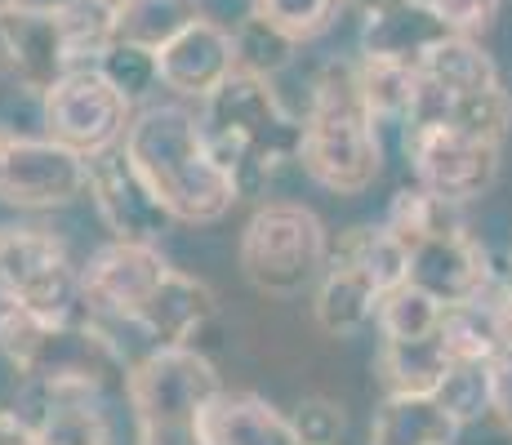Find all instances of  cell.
Wrapping results in <instances>:
<instances>
[{"label": "cell", "instance_id": "1", "mask_svg": "<svg viewBox=\"0 0 512 445\" xmlns=\"http://www.w3.org/2000/svg\"><path fill=\"white\" fill-rule=\"evenodd\" d=\"M201 130L241 201L268 192V183L285 165H299L303 116H294L281 103L272 76H254L236 67L228 81L205 98Z\"/></svg>", "mask_w": 512, "mask_h": 445}, {"label": "cell", "instance_id": "2", "mask_svg": "<svg viewBox=\"0 0 512 445\" xmlns=\"http://www.w3.org/2000/svg\"><path fill=\"white\" fill-rule=\"evenodd\" d=\"M125 152L165 201L174 223H219L241 196L205 143L201 116L179 103L143 107L125 130Z\"/></svg>", "mask_w": 512, "mask_h": 445}, {"label": "cell", "instance_id": "3", "mask_svg": "<svg viewBox=\"0 0 512 445\" xmlns=\"http://www.w3.org/2000/svg\"><path fill=\"white\" fill-rule=\"evenodd\" d=\"M299 165L312 183L334 196H361L366 187H374L383 170V138L366 94H361L357 63L334 58L312 81Z\"/></svg>", "mask_w": 512, "mask_h": 445}, {"label": "cell", "instance_id": "4", "mask_svg": "<svg viewBox=\"0 0 512 445\" xmlns=\"http://www.w3.org/2000/svg\"><path fill=\"white\" fill-rule=\"evenodd\" d=\"M0 356L23 379L41 383H85L103 392L107 383H125V352L98 325L90 308L76 316H41L18 303L0 308Z\"/></svg>", "mask_w": 512, "mask_h": 445}, {"label": "cell", "instance_id": "5", "mask_svg": "<svg viewBox=\"0 0 512 445\" xmlns=\"http://www.w3.org/2000/svg\"><path fill=\"white\" fill-rule=\"evenodd\" d=\"M223 392L214 361L196 343H156L125 374L139 445H205V410Z\"/></svg>", "mask_w": 512, "mask_h": 445}, {"label": "cell", "instance_id": "6", "mask_svg": "<svg viewBox=\"0 0 512 445\" xmlns=\"http://www.w3.org/2000/svg\"><path fill=\"white\" fill-rule=\"evenodd\" d=\"M330 263L326 223L294 201H263L241 232V272L268 299L312 290Z\"/></svg>", "mask_w": 512, "mask_h": 445}, {"label": "cell", "instance_id": "7", "mask_svg": "<svg viewBox=\"0 0 512 445\" xmlns=\"http://www.w3.org/2000/svg\"><path fill=\"white\" fill-rule=\"evenodd\" d=\"M0 299L41 316H76L81 272L45 227H0Z\"/></svg>", "mask_w": 512, "mask_h": 445}, {"label": "cell", "instance_id": "8", "mask_svg": "<svg viewBox=\"0 0 512 445\" xmlns=\"http://www.w3.org/2000/svg\"><path fill=\"white\" fill-rule=\"evenodd\" d=\"M41 103H45V134L54 143L81 152L85 161L125 143V130L134 121L130 116L134 103L98 67H72L49 94H41Z\"/></svg>", "mask_w": 512, "mask_h": 445}, {"label": "cell", "instance_id": "9", "mask_svg": "<svg viewBox=\"0 0 512 445\" xmlns=\"http://www.w3.org/2000/svg\"><path fill=\"white\" fill-rule=\"evenodd\" d=\"M90 192V161L54 138L0 130V205L9 210H63Z\"/></svg>", "mask_w": 512, "mask_h": 445}, {"label": "cell", "instance_id": "10", "mask_svg": "<svg viewBox=\"0 0 512 445\" xmlns=\"http://www.w3.org/2000/svg\"><path fill=\"white\" fill-rule=\"evenodd\" d=\"M401 147H406V161L419 183L428 192L446 196V201L468 205L477 196H486L490 183L499 178V143L472 138L446 121L406 125Z\"/></svg>", "mask_w": 512, "mask_h": 445}, {"label": "cell", "instance_id": "11", "mask_svg": "<svg viewBox=\"0 0 512 445\" xmlns=\"http://www.w3.org/2000/svg\"><path fill=\"white\" fill-rule=\"evenodd\" d=\"M90 201L116 241L156 245L174 223L165 201L152 192V183L143 178L139 165L130 161L125 143L90 156Z\"/></svg>", "mask_w": 512, "mask_h": 445}, {"label": "cell", "instance_id": "12", "mask_svg": "<svg viewBox=\"0 0 512 445\" xmlns=\"http://www.w3.org/2000/svg\"><path fill=\"white\" fill-rule=\"evenodd\" d=\"M0 49L27 94H49L72 67H81L58 5H18L0 14Z\"/></svg>", "mask_w": 512, "mask_h": 445}, {"label": "cell", "instance_id": "13", "mask_svg": "<svg viewBox=\"0 0 512 445\" xmlns=\"http://www.w3.org/2000/svg\"><path fill=\"white\" fill-rule=\"evenodd\" d=\"M170 272L156 245H139V241H112L85 263L81 272V303L94 316H116V321H130L139 316L147 303V294L161 285V276Z\"/></svg>", "mask_w": 512, "mask_h": 445}, {"label": "cell", "instance_id": "14", "mask_svg": "<svg viewBox=\"0 0 512 445\" xmlns=\"http://www.w3.org/2000/svg\"><path fill=\"white\" fill-rule=\"evenodd\" d=\"M450 36V23L428 0H366L361 9V58L419 67L437 41Z\"/></svg>", "mask_w": 512, "mask_h": 445}, {"label": "cell", "instance_id": "15", "mask_svg": "<svg viewBox=\"0 0 512 445\" xmlns=\"http://www.w3.org/2000/svg\"><path fill=\"white\" fill-rule=\"evenodd\" d=\"M495 276V259L486 254V245L459 227V232H446V236H432L410 250V281L419 290L437 294L441 303H468L477 299L481 290L490 285Z\"/></svg>", "mask_w": 512, "mask_h": 445}, {"label": "cell", "instance_id": "16", "mask_svg": "<svg viewBox=\"0 0 512 445\" xmlns=\"http://www.w3.org/2000/svg\"><path fill=\"white\" fill-rule=\"evenodd\" d=\"M236 72L232 32L214 18H196L161 49V85L183 98H210Z\"/></svg>", "mask_w": 512, "mask_h": 445}, {"label": "cell", "instance_id": "17", "mask_svg": "<svg viewBox=\"0 0 512 445\" xmlns=\"http://www.w3.org/2000/svg\"><path fill=\"white\" fill-rule=\"evenodd\" d=\"M214 312H219V299H214L210 285L170 267L161 285L147 294L134 325L156 343H196V334L214 321Z\"/></svg>", "mask_w": 512, "mask_h": 445}, {"label": "cell", "instance_id": "18", "mask_svg": "<svg viewBox=\"0 0 512 445\" xmlns=\"http://www.w3.org/2000/svg\"><path fill=\"white\" fill-rule=\"evenodd\" d=\"M201 428L205 445H303L294 423L254 392H219Z\"/></svg>", "mask_w": 512, "mask_h": 445}, {"label": "cell", "instance_id": "19", "mask_svg": "<svg viewBox=\"0 0 512 445\" xmlns=\"http://www.w3.org/2000/svg\"><path fill=\"white\" fill-rule=\"evenodd\" d=\"M383 290L361 272L357 263H339L330 259L326 272L317 281V299H312V316L330 339H352L379 316Z\"/></svg>", "mask_w": 512, "mask_h": 445}, {"label": "cell", "instance_id": "20", "mask_svg": "<svg viewBox=\"0 0 512 445\" xmlns=\"http://www.w3.org/2000/svg\"><path fill=\"white\" fill-rule=\"evenodd\" d=\"M459 423L432 392H388L374 410L370 445H455Z\"/></svg>", "mask_w": 512, "mask_h": 445}, {"label": "cell", "instance_id": "21", "mask_svg": "<svg viewBox=\"0 0 512 445\" xmlns=\"http://www.w3.org/2000/svg\"><path fill=\"white\" fill-rule=\"evenodd\" d=\"M450 348L437 334H423V339H383L379 356H374V374L388 392H437V383L450 370Z\"/></svg>", "mask_w": 512, "mask_h": 445}, {"label": "cell", "instance_id": "22", "mask_svg": "<svg viewBox=\"0 0 512 445\" xmlns=\"http://www.w3.org/2000/svg\"><path fill=\"white\" fill-rule=\"evenodd\" d=\"M459 210H464L459 201H446V196H437V192H428L423 183H415V187H401V192L392 196L383 227H388L406 250H415V245L432 241V236L459 232V227H464V214Z\"/></svg>", "mask_w": 512, "mask_h": 445}, {"label": "cell", "instance_id": "23", "mask_svg": "<svg viewBox=\"0 0 512 445\" xmlns=\"http://www.w3.org/2000/svg\"><path fill=\"white\" fill-rule=\"evenodd\" d=\"M419 72L428 76L432 85L446 89V94H472V89L499 85L495 58L477 45V36H459V32H450L446 41L432 45L428 54H423Z\"/></svg>", "mask_w": 512, "mask_h": 445}, {"label": "cell", "instance_id": "24", "mask_svg": "<svg viewBox=\"0 0 512 445\" xmlns=\"http://www.w3.org/2000/svg\"><path fill=\"white\" fill-rule=\"evenodd\" d=\"M201 14V0H116V41H134L161 54Z\"/></svg>", "mask_w": 512, "mask_h": 445}, {"label": "cell", "instance_id": "25", "mask_svg": "<svg viewBox=\"0 0 512 445\" xmlns=\"http://www.w3.org/2000/svg\"><path fill=\"white\" fill-rule=\"evenodd\" d=\"M330 259L357 263L383 294L397 290L401 281H410V250L383 223L379 227H348V232L339 236V245H334Z\"/></svg>", "mask_w": 512, "mask_h": 445}, {"label": "cell", "instance_id": "26", "mask_svg": "<svg viewBox=\"0 0 512 445\" xmlns=\"http://www.w3.org/2000/svg\"><path fill=\"white\" fill-rule=\"evenodd\" d=\"M441 339H446L455 361H495L508 348L499 312L481 294L468 303H450L446 316H441Z\"/></svg>", "mask_w": 512, "mask_h": 445}, {"label": "cell", "instance_id": "27", "mask_svg": "<svg viewBox=\"0 0 512 445\" xmlns=\"http://www.w3.org/2000/svg\"><path fill=\"white\" fill-rule=\"evenodd\" d=\"M357 76H361V94H366L374 121L379 125H406V116L415 112L419 85H423L419 67L383 63V58H361Z\"/></svg>", "mask_w": 512, "mask_h": 445}, {"label": "cell", "instance_id": "28", "mask_svg": "<svg viewBox=\"0 0 512 445\" xmlns=\"http://www.w3.org/2000/svg\"><path fill=\"white\" fill-rule=\"evenodd\" d=\"M432 397L441 401V410L468 428V423L486 419L495 410V361H450L446 379L437 383Z\"/></svg>", "mask_w": 512, "mask_h": 445}, {"label": "cell", "instance_id": "29", "mask_svg": "<svg viewBox=\"0 0 512 445\" xmlns=\"http://www.w3.org/2000/svg\"><path fill=\"white\" fill-rule=\"evenodd\" d=\"M441 316H446V303L437 294L419 290L415 281H401L397 290H388L379 299V330L383 339H423V334L441 330Z\"/></svg>", "mask_w": 512, "mask_h": 445}, {"label": "cell", "instance_id": "30", "mask_svg": "<svg viewBox=\"0 0 512 445\" xmlns=\"http://www.w3.org/2000/svg\"><path fill=\"white\" fill-rule=\"evenodd\" d=\"M441 121L472 134V138H486V143H504L512 130V98L504 85H486V89H472V94H450Z\"/></svg>", "mask_w": 512, "mask_h": 445}, {"label": "cell", "instance_id": "31", "mask_svg": "<svg viewBox=\"0 0 512 445\" xmlns=\"http://www.w3.org/2000/svg\"><path fill=\"white\" fill-rule=\"evenodd\" d=\"M232 45H236V67L241 72H254V76H277L285 67L294 63V41L290 32H281L277 23H268V18L250 14L241 27L232 32Z\"/></svg>", "mask_w": 512, "mask_h": 445}, {"label": "cell", "instance_id": "32", "mask_svg": "<svg viewBox=\"0 0 512 445\" xmlns=\"http://www.w3.org/2000/svg\"><path fill=\"white\" fill-rule=\"evenodd\" d=\"M94 67L121 89L130 103H139V98H147L161 85V54L147 45H134V41H112L94 58Z\"/></svg>", "mask_w": 512, "mask_h": 445}, {"label": "cell", "instance_id": "33", "mask_svg": "<svg viewBox=\"0 0 512 445\" xmlns=\"http://www.w3.org/2000/svg\"><path fill=\"white\" fill-rule=\"evenodd\" d=\"M348 0H250V14L277 23L281 32H290L294 41H317L339 23Z\"/></svg>", "mask_w": 512, "mask_h": 445}, {"label": "cell", "instance_id": "34", "mask_svg": "<svg viewBox=\"0 0 512 445\" xmlns=\"http://www.w3.org/2000/svg\"><path fill=\"white\" fill-rule=\"evenodd\" d=\"M294 432H299L303 445H339L343 428H348V414H343L339 401L330 397H303L290 414Z\"/></svg>", "mask_w": 512, "mask_h": 445}, {"label": "cell", "instance_id": "35", "mask_svg": "<svg viewBox=\"0 0 512 445\" xmlns=\"http://www.w3.org/2000/svg\"><path fill=\"white\" fill-rule=\"evenodd\" d=\"M441 18L450 23V32L459 36H481L490 32V23L499 18V0H428Z\"/></svg>", "mask_w": 512, "mask_h": 445}, {"label": "cell", "instance_id": "36", "mask_svg": "<svg viewBox=\"0 0 512 445\" xmlns=\"http://www.w3.org/2000/svg\"><path fill=\"white\" fill-rule=\"evenodd\" d=\"M490 414L512 432V343L495 356V410Z\"/></svg>", "mask_w": 512, "mask_h": 445}, {"label": "cell", "instance_id": "37", "mask_svg": "<svg viewBox=\"0 0 512 445\" xmlns=\"http://www.w3.org/2000/svg\"><path fill=\"white\" fill-rule=\"evenodd\" d=\"M0 445H45L36 423L18 410H0Z\"/></svg>", "mask_w": 512, "mask_h": 445}, {"label": "cell", "instance_id": "38", "mask_svg": "<svg viewBox=\"0 0 512 445\" xmlns=\"http://www.w3.org/2000/svg\"><path fill=\"white\" fill-rule=\"evenodd\" d=\"M18 5H27V0H0V14H9V9H18Z\"/></svg>", "mask_w": 512, "mask_h": 445}]
</instances>
